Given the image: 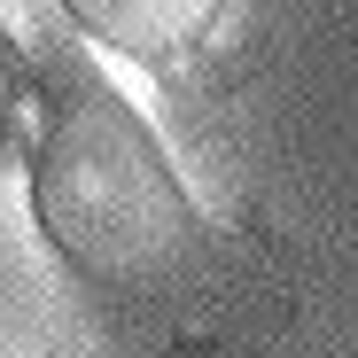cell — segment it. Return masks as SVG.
<instances>
[{
    "label": "cell",
    "instance_id": "cell-2",
    "mask_svg": "<svg viewBox=\"0 0 358 358\" xmlns=\"http://www.w3.org/2000/svg\"><path fill=\"white\" fill-rule=\"evenodd\" d=\"M218 8L226 0H63V16L94 47L125 55V63H148V71L195 63V47L218 31Z\"/></svg>",
    "mask_w": 358,
    "mask_h": 358
},
{
    "label": "cell",
    "instance_id": "cell-1",
    "mask_svg": "<svg viewBox=\"0 0 358 358\" xmlns=\"http://www.w3.org/2000/svg\"><path fill=\"white\" fill-rule=\"evenodd\" d=\"M31 210L86 288L117 304H156L210 250V226L171 171L148 117L109 86L86 47L55 39L39 55V133H31Z\"/></svg>",
    "mask_w": 358,
    "mask_h": 358
}]
</instances>
